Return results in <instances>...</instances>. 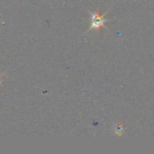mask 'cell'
<instances>
[{"mask_svg":"<svg viewBox=\"0 0 154 154\" xmlns=\"http://www.w3.org/2000/svg\"><path fill=\"white\" fill-rule=\"evenodd\" d=\"M105 14H106V13L102 14L99 11H95L91 13V16H90L91 25L89 28V30L95 29L99 31L102 27H105V23L109 21V20L105 18Z\"/></svg>","mask_w":154,"mask_h":154,"instance_id":"6da1fadb","label":"cell"},{"mask_svg":"<svg viewBox=\"0 0 154 154\" xmlns=\"http://www.w3.org/2000/svg\"><path fill=\"white\" fill-rule=\"evenodd\" d=\"M114 130L116 135L120 136V135H122L124 133L125 130H126V127L121 123H117L114 125Z\"/></svg>","mask_w":154,"mask_h":154,"instance_id":"7a4b0ae2","label":"cell"},{"mask_svg":"<svg viewBox=\"0 0 154 154\" xmlns=\"http://www.w3.org/2000/svg\"><path fill=\"white\" fill-rule=\"evenodd\" d=\"M2 75H0V85L2 84Z\"/></svg>","mask_w":154,"mask_h":154,"instance_id":"3957f363","label":"cell"}]
</instances>
